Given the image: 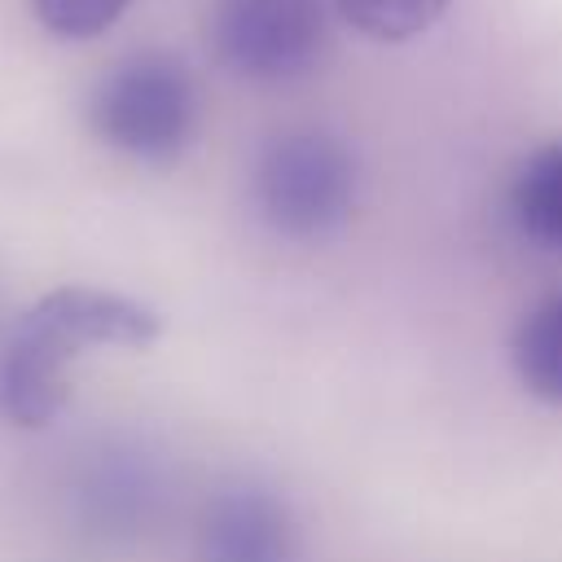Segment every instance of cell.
Segmentation results:
<instances>
[{
    "label": "cell",
    "instance_id": "obj_1",
    "mask_svg": "<svg viewBox=\"0 0 562 562\" xmlns=\"http://www.w3.org/2000/svg\"><path fill=\"white\" fill-rule=\"evenodd\" d=\"M162 334V316L127 294L61 285L35 299L0 338V417L40 430L70 400V364L92 347L140 351Z\"/></svg>",
    "mask_w": 562,
    "mask_h": 562
},
{
    "label": "cell",
    "instance_id": "obj_2",
    "mask_svg": "<svg viewBox=\"0 0 562 562\" xmlns=\"http://www.w3.org/2000/svg\"><path fill=\"white\" fill-rule=\"evenodd\" d=\"M198 119L202 97L193 70L158 48L114 61L88 97V127L97 140L149 167L176 162L198 136Z\"/></svg>",
    "mask_w": 562,
    "mask_h": 562
},
{
    "label": "cell",
    "instance_id": "obj_3",
    "mask_svg": "<svg viewBox=\"0 0 562 562\" xmlns=\"http://www.w3.org/2000/svg\"><path fill=\"white\" fill-rule=\"evenodd\" d=\"M259 220L290 241H321L338 233L360 198L356 154L334 132H281L272 136L250 176Z\"/></svg>",
    "mask_w": 562,
    "mask_h": 562
},
{
    "label": "cell",
    "instance_id": "obj_4",
    "mask_svg": "<svg viewBox=\"0 0 562 562\" xmlns=\"http://www.w3.org/2000/svg\"><path fill=\"white\" fill-rule=\"evenodd\" d=\"M211 53L246 83H294L329 44V0H215Z\"/></svg>",
    "mask_w": 562,
    "mask_h": 562
},
{
    "label": "cell",
    "instance_id": "obj_5",
    "mask_svg": "<svg viewBox=\"0 0 562 562\" xmlns=\"http://www.w3.org/2000/svg\"><path fill=\"white\" fill-rule=\"evenodd\" d=\"M193 562H299V522L263 483H224L198 518Z\"/></svg>",
    "mask_w": 562,
    "mask_h": 562
},
{
    "label": "cell",
    "instance_id": "obj_6",
    "mask_svg": "<svg viewBox=\"0 0 562 562\" xmlns=\"http://www.w3.org/2000/svg\"><path fill=\"white\" fill-rule=\"evenodd\" d=\"M70 505L83 531L123 540L154 522L162 505V474L140 448L105 443L79 461L70 479Z\"/></svg>",
    "mask_w": 562,
    "mask_h": 562
},
{
    "label": "cell",
    "instance_id": "obj_7",
    "mask_svg": "<svg viewBox=\"0 0 562 562\" xmlns=\"http://www.w3.org/2000/svg\"><path fill=\"white\" fill-rule=\"evenodd\" d=\"M509 215L531 246L562 255V140L540 145L518 167L509 184Z\"/></svg>",
    "mask_w": 562,
    "mask_h": 562
},
{
    "label": "cell",
    "instance_id": "obj_8",
    "mask_svg": "<svg viewBox=\"0 0 562 562\" xmlns=\"http://www.w3.org/2000/svg\"><path fill=\"white\" fill-rule=\"evenodd\" d=\"M509 360L527 395L562 404V294H549L518 321Z\"/></svg>",
    "mask_w": 562,
    "mask_h": 562
},
{
    "label": "cell",
    "instance_id": "obj_9",
    "mask_svg": "<svg viewBox=\"0 0 562 562\" xmlns=\"http://www.w3.org/2000/svg\"><path fill=\"white\" fill-rule=\"evenodd\" d=\"M448 4L452 0H334L338 18L378 44H400L422 35L448 13Z\"/></svg>",
    "mask_w": 562,
    "mask_h": 562
},
{
    "label": "cell",
    "instance_id": "obj_10",
    "mask_svg": "<svg viewBox=\"0 0 562 562\" xmlns=\"http://www.w3.org/2000/svg\"><path fill=\"white\" fill-rule=\"evenodd\" d=\"M127 4L132 0H31L40 26L61 40H92V35L110 31Z\"/></svg>",
    "mask_w": 562,
    "mask_h": 562
}]
</instances>
